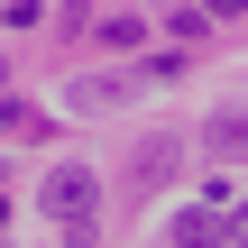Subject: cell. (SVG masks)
Wrapping results in <instances>:
<instances>
[{
  "mask_svg": "<svg viewBox=\"0 0 248 248\" xmlns=\"http://www.w3.org/2000/svg\"><path fill=\"white\" fill-rule=\"evenodd\" d=\"M92 202H101V184H92V166H55V175L37 184V212H46V221H64L74 239L92 230Z\"/></svg>",
  "mask_w": 248,
  "mask_h": 248,
  "instance_id": "1",
  "label": "cell"
},
{
  "mask_svg": "<svg viewBox=\"0 0 248 248\" xmlns=\"http://www.w3.org/2000/svg\"><path fill=\"white\" fill-rule=\"evenodd\" d=\"M184 166V138H138V156H129V175H138V193H156L166 175Z\"/></svg>",
  "mask_w": 248,
  "mask_h": 248,
  "instance_id": "2",
  "label": "cell"
},
{
  "mask_svg": "<svg viewBox=\"0 0 248 248\" xmlns=\"http://www.w3.org/2000/svg\"><path fill=\"white\" fill-rule=\"evenodd\" d=\"M212 156H230V166H248V110H212Z\"/></svg>",
  "mask_w": 248,
  "mask_h": 248,
  "instance_id": "3",
  "label": "cell"
},
{
  "mask_svg": "<svg viewBox=\"0 0 248 248\" xmlns=\"http://www.w3.org/2000/svg\"><path fill=\"white\" fill-rule=\"evenodd\" d=\"M212 239H230V248H248V202H221V221H212Z\"/></svg>",
  "mask_w": 248,
  "mask_h": 248,
  "instance_id": "4",
  "label": "cell"
},
{
  "mask_svg": "<svg viewBox=\"0 0 248 248\" xmlns=\"http://www.w3.org/2000/svg\"><path fill=\"white\" fill-rule=\"evenodd\" d=\"M0 138H37V110L28 101H0Z\"/></svg>",
  "mask_w": 248,
  "mask_h": 248,
  "instance_id": "5",
  "label": "cell"
},
{
  "mask_svg": "<svg viewBox=\"0 0 248 248\" xmlns=\"http://www.w3.org/2000/svg\"><path fill=\"white\" fill-rule=\"evenodd\" d=\"M202 9H212V18H248V0H202Z\"/></svg>",
  "mask_w": 248,
  "mask_h": 248,
  "instance_id": "6",
  "label": "cell"
}]
</instances>
